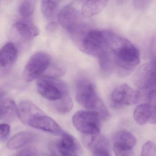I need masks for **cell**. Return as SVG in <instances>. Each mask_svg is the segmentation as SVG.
<instances>
[{
	"instance_id": "1",
	"label": "cell",
	"mask_w": 156,
	"mask_h": 156,
	"mask_svg": "<svg viewBox=\"0 0 156 156\" xmlns=\"http://www.w3.org/2000/svg\"><path fill=\"white\" fill-rule=\"evenodd\" d=\"M108 47L115 71L120 76H126L136 69L140 62L139 51L124 37L109 30Z\"/></svg>"
},
{
	"instance_id": "2",
	"label": "cell",
	"mask_w": 156,
	"mask_h": 156,
	"mask_svg": "<svg viewBox=\"0 0 156 156\" xmlns=\"http://www.w3.org/2000/svg\"><path fill=\"white\" fill-rule=\"evenodd\" d=\"M37 88L38 93L44 98L54 102L69 94L65 82L55 76H44L39 78Z\"/></svg>"
},
{
	"instance_id": "3",
	"label": "cell",
	"mask_w": 156,
	"mask_h": 156,
	"mask_svg": "<svg viewBox=\"0 0 156 156\" xmlns=\"http://www.w3.org/2000/svg\"><path fill=\"white\" fill-rule=\"evenodd\" d=\"M101 118L95 111L92 110L76 112L73 116V122L76 128L83 135H99Z\"/></svg>"
},
{
	"instance_id": "4",
	"label": "cell",
	"mask_w": 156,
	"mask_h": 156,
	"mask_svg": "<svg viewBox=\"0 0 156 156\" xmlns=\"http://www.w3.org/2000/svg\"><path fill=\"white\" fill-rule=\"evenodd\" d=\"M51 63V57L44 52H38L32 55L26 63L23 72V78L27 82L40 78Z\"/></svg>"
},
{
	"instance_id": "5",
	"label": "cell",
	"mask_w": 156,
	"mask_h": 156,
	"mask_svg": "<svg viewBox=\"0 0 156 156\" xmlns=\"http://www.w3.org/2000/svg\"><path fill=\"white\" fill-rule=\"evenodd\" d=\"M76 97L82 106L94 111L100 100L94 84L86 78L79 79L76 84Z\"/></svg>"
},
{
	"instance_id": "6",
	"label": "cell",
	"mask_w": 156,
	"mask_h": 156,
	"mask_svg": "<svg viewBox=\"0 0 156 156\" xmlns=\"http://www.w3.org/2000/svg\"><path fill=\"white\" fill-rule=\"evenodd\" d=\"M133 80L135 85L142 91L156 87V60L140 66L134 73Z\"/></svg>"
},
{
	"instance_id": "7",
	"label": "cell",
	"mask_w": 156,
	"mask_h": 156,
	"mask_svg": "<svg viewBox=\"0 0 156 156\" xmlns=\"http://www.w3.org/2000/svg\"><path fill=\"white\" fill-rule=\"evenodd\" d=\"M57 18L60 25L71 34L84 26L81 13L72 4L66 5L61 9L57 14Z\"/></svg>"
},
{
	"instance_id": "8",
	"label": "cell",
	"mask_w": 156,
	"mask_h": 156,
	"mask_svg": "<svg viewBox=\"0 0 156 156\" xmlns=\"http://www.w3.org/2000/svg\"><path fill=\"white\" fill-rule=\"evenodd\" d=\"M140 94L138 91L126 84L117 87L110 95V101L113 107H120L126 105H131L137 103L140 98Z\"/></svg>"
},
{
	"instance_id": "9",
	"label": "cell",
	"mask_w": 156,
	"mask_h": 156,
	"mask_svg": "<svg viewBox=\"0 0 156 156\" xmlns=\"http://www.w3.org/2000/svg\"><path fill=\"white\" fill-rule=\"evenodd\" d=\"M44 113L32 102L22 101L17 106V115L21 122L30 126L32 122Z\"/></svg>"
},
{
	"instance_id": "10",
	"label": "cell",
	"mask_w": 156,
	"mask_h": 156,
	"mask_svg": "<svg viewBox=\"0 0 156 156\" xmlns=\"http://www.w3.org/2000/svg\"><path fill=\"white\" fill-rule=\"evenodd\" d=\"M57 143V147L61 156H79L80 145L73 136L63 131Z\"/></svg>"
},
{
	"instance_id": "11",
	"label": "cell",
	"mask_w": 156,
	"mask_h": 156,
	"mask_svg": "<svg viewBox=\"0 0 156 156\" xmlns=\"http://www.w3.org/2000/svg\"><path fill=\"white\" fill-rule=\"evenodd\" d=\"M17 106L14 100L5 93H1V119L5 122L13 120L17 115Z\"/></svg>"
},
{
	"instance_id": "12",
	"label": "cell",
	"mask_w": 156,
	"mask_h": 156,
	"mask_svg": "<svg viewBox=\"0 0 156 156\" xmlns=\"http://www.w3.org/2000/svg\"><path fill=\"white\" fill-rule=\"evenodd\" d=\"M30 126L55 135H61L63 132L60 126L45 114L34 119Z\"/></svg>"
},
{
	"instance_id": "13",
	"label": "cell",
	"mask_w": 156,
	"mask_h": 156,
	"mask_svg": "<svg viewBox=\"0 0 156 156\" xmlns=\"http://www.w3.org/2000/svg\"><path fill=\"white\" fill-rule=\"evenodd\" d=\"M18 55V50L13 43L6 44L0 52L1 68L6 69L12 66L17 60Z\"/></svg>"
},
{
	"instance_id": "14",
	"label": "cell",
	"mask_w": 156,
	"mask_h": 156,
	"mask_svg": "<svg viewBox=\"0 0 156 156\" xmlns=\"http://www.w3.org/2000/svg\"><path fill=\"white\" fill-rule=\"evenodd\" d=\"M13 26L19 35L26 41L33 40L40 34L39 29L31 23L20 21L14 23Z\"/></svg>"
},
{
	"instance_id": "15",
	"label": "cell",
	"mask_w": 156,
	"mask_h": 156,
	"mask_svg": "<svg viewBox=\"0 0 156 156\" xmlns=\"http://www.w3.org/2000/svg\"><path fill=\"white\" fill-rule=\"evenodd\" d=\"M136 143L135 137L129 131L122 130L118 131L114 136V145L120 148L132 150Z\"/></svg>"
},
{
	"instance_id": "16",
	"label": "cell",
	"mask_w": 156,
	"mask_h": 156,
	"mask_svg": "<svg viewBox=\"0 0 156 156\" xmlns=\"http://www.w3.org/2000/svg\"><path fill=\"white\" fill-rule=\"evenodd\" d=\"M35 135L30 131H22L13 136L7 143V147L11 150H15L24 147L32 142Z\"/></svg>"
},
{
	"instance_id": "17",
	"label": "cell",
	"mask_w": 156,
	"mask_h": 156,
	"mask_svg": "<svg viewBox=\"0 0 156 156\" xmlns=\"http://www.w3.org/2000/svg\"><path fill=\"white\" fill-rule=\"evenodd\" d=\"M108 2L104 0L84 2L82 7V16L88 18L98 14L105 9Z\"/></svg>"
},
{
	"instance_id": "18",
	"label": "cell",
	"mask_w": 156,
	"mask_h": 156,
	"mask_svg": "<svg viewBox=\"0 0 156 156\" xmlns=\"http://www.w3.org/2000/svg\"><path fill=\"white\" fill-rule=\"evenodd\" d=\"M152 105L144 103L137 106L134 110L133 118L136 123L144 126L149 121L152 113Z\"/></svg>"
},
{
	"instance_id": "19",
	"label": "cell",
	"mask_w": 156,
	"mask_h": 156,
	"mask_svg": "<svg viewBox=\"0 0 156 156\" xmlns=\"http://www.w3.org/2000/svg\"><path fill=\"white\" fill-rule=\"evenodd\" d=\"M89 149L93 151L94 156H110L107 140L99 135L94 139Z\"/></svg>"
},
{
	"instance_id": "20",
	"label": "cell",
	"mask_w": 156,
	"mask_h": 156,
	"mask_svg": "<svg viewBox=\"0 0 156 156\" xmlns=\"http://www.w3.org/2000/svg\"><path fill=\"white\" fill-rule=\"evenodd\" d=\"M59 2L56 1H42L41 5L42 13L45 19L51 20L55 17Z\"/></svg>"
},
{
	"instance_id": "21",
	"label": "cell",
	"mask_w": 156,
	"mask_h": 156,
	"mask_svg": "<svg viewBox=\"0 0 156 156\" xmlns=\"http://www.w3.org/2000/svg\"><path fill=\"white\" fill-rule=\"evenodd\" d=\"M54 107L56 111L61 114H66L70 112L73 108V104L70 95H67L60 100L54 102Z\"/></svg>"
},
{
	"instance_id": "22",
	"label": "cell",
	"mask_w": 156,
	"mask_h": 156,
	"mask_svg": "<svg viewBox=\"0 0 156 156\" xmlns=\"http://www.w3.org/2000/svg\"><path fill=\"white\" fill-rule=\"evenodd\" d=\"M35 2L33 0H26L21 2L19 7V13L23 17H29L32 15L35 9Z\"/></svg>"
},
{
	"instance_id": "23",
	"label": "cell",
	"mask_w": 156,
	"mask_h": 156,
	"mask_svg": "<svg viewBox=\"0 0 156 156\" xmlns=\"http://www.w3.org/2000/svg\"><path fill=\"white\" fill-rule=\"evenodd\" d=\"M141 156H156V146L150 141L144 144L141 150Z\"/></svg>"
},
{
	"instance_id": "24",
	"label": "cell",
	"mask_w": 156,
	"mask_h": 156,
	"mask_svg": "<svg viewBox=\"0 0 156 156\" xmlns=\"http://www.w3.org/2000/svg\"><path fill=\"white\" fill-rule=\"evenodd\" d=\"M18 156H41L39 151L35 148L27 147L20 151Z\"/></svg>"
},
{
	"instance_id": "25",
	"label": "cell",
	"mask_w": 156,
	"mask_h": 156,
	"mask_svg": "<svg viewBox=\"0 0 156 156\" xmlns=\"http://www.w3.org/2000/svg\"><path fill=\"white\" fill-rule=\"evenodd\" d=\"M10 132V126L9 124L2 123L0 125V137L2 141L7 139Z\"/></svg>"
},
{
	"instance_id": "26",
	"label": "cell",
	"mask_w": 156,
	"mask_h": 156,
	"mask_svg": "<svg viewBox=\"0 0 156 156\" xmlns=\"http://www.w3.org/2000/svg\"><path fill=\"white\" fill-rule=\"evenodd\" d=\"M113 151L116 156H134L132 150H126L113 146Z\"/></svg>"
},
{
	"instance_id": "27",
	"label": "cell",
	"mask_w": 156,
	"mask_h": 156,
	"mask_svg": "<svg viewBox=\"0 0 156 156\" xmlns=\"http://www.w3.org/2000/svg\"><path fill=\"white\" fill-rule=\"evenodd\" d=\"M150 2L149 1H134L133 2V5L135 9H142L147 8Z\"/></svg>"
},
{
	"instance_id": "28",
	"label": "cell",
	"mask_w": 156,
	"mask_h": 156,
	"mask_svg": "<svg viewBox=\"0 0 156 156\" xmlns=\"http://www.w3.org/2000/svg\"><path fill=\"white\" fill-rule=\"evenodd\" d=\"M150 53L152 60H156V36L153 37L151 41Z\"/></svg>"
},
{
	"instance_id": "29",
	"label": "cell",
	"mask_w": 156,
	"mask_h": 156,
	"mask_svg": "<svg viewBox=\"0 0 156 156\" xmlns=\"http://www.w3.org/2000/svg\"><path fill=\"white\" fill-rule=\"evenodd\" d=\"M148 122L151 124H156V104L152 106V113Z\"/></svg>"
},
{
	"instance_id": "30",
	"label": "cell",
	"mask_w": 156,
	"mask_h": 156,
	"mask_svg": "<svg viewBox=\"0 0 156 156\" xmlns=\"http://www.w3.org/2000/svg\"><path fill=\"white\" fill-rule=\"evenodd\" d=\"M57 23L55 22H50L46 26V30L50 33L54 31L57 28Z\"/></svg>"
},
{
	"instance_id": "31",
	"label": "cell",
	"mask_w": 156,
	"mask_h": 156,
	"mask_svg": "<svg viewBox=\"0 0 156 156\" xmlns=\"http://www.w3.org/2000/svg\"><path fill=\"white\" fill-rule=\"evenodd\" d=\"M51 156H58L52 148L51 149Z\"/></svg>"
}]
</instances>
